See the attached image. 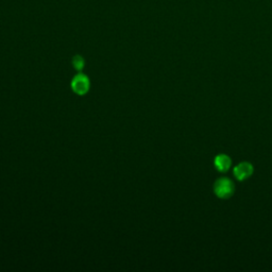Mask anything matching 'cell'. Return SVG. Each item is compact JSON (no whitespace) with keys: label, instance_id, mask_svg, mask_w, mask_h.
I'll use <instances>...</instances> for the list:
<instances>
[{"label":"cell","instance_id":"6da1fadb","mask_svg":"<svg viewBox=\"0 0 272 272\" xmlns=\"http://www.w3.org/2000/svg\"><path fill=\"white\" fill-rule=\"evenodd\" d=\"M214 192L220 199L231 198L235 192V185L232 180L228 178H220L215 182Z\"/></svg>","mask_w":272,"mask_h":272},{"label":"cell","instance_id":"7a4b0ae2","mask_svg":"<svg viewBox=\"0 0 272 272\" xmlns=\"http://www.w3.org/2000/svg\"><path fill=\"white\" fill-rule=\"evenodd\" d=\"M71 88L78 95H85L89 89V80L85 75H78L71 81Z\"/></svg>","mask_w":272,"mask_h":272},{"label":"cell","instance_id":"3957f363","mask_svg":"<svg viewBox=\"0 0 272 272\" xmlns=\"http://www.w3.org/2000/svg\"><path fill=\"white\" fill-rule=\"evenodd\" d=\"M253 170H254V169H253L252 164H250V163L248 162H243L237 166H235L233 173H234V177L238 181H245L252 176Z\"/></svg>","mask_w":272,"mask_h":272},{"label":"cell","instance_id":"277c9868","mask_svg":"<svg viewBox=\"0 0 272 272\" xmlns=\"http://www.w3.org/2000/svg\"><path fill=\"white\" fill-rule=\"evenodd\" d=\"M214 164H215V167L218 171L227 172L230 169V167H231V165H232V160H231V158H230V156H228L226 154H219L215 158Z\"/></svg>","mask_w":272,"mask_h":272},{"label":"cell","instance_id":"5b68a950","mask_svg":"<svg viewBox=\"0 0 272 272\" xmlns=\"http://www.w3.org/2000/svg\"><path fill=\"white\" fill-rule=\"evenodd\" d=\"M72 65L77 70H81L84 67V60L80 56H77L72 60Z\"/></svg>","mask_w":272,"mask_h":272}]
</instances>
